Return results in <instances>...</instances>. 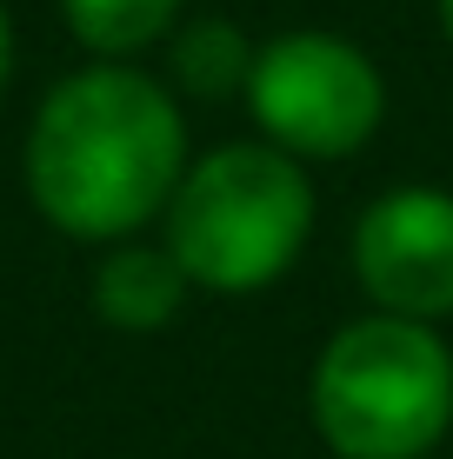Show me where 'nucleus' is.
<instances>
[{
	"instance_id": "6e6552de",
	"label": "nucleus",
	"mask_w": 453,
	"mask_h": 459,
	"mask_svg": "<svg viewBox=\"0 0 453 459\" xmlns=\"http://www.w3.org/2000/svg\"><path fill=\"white\" fill-rule=\"evenodd\" d=\"M187 0H60L67 34L87 47V60H140L147 47H167Z\"/></svg>"
},
{
	"instance_id": "1a4fd4ad",
	"label": "nucleus",
	"mask_w": 453,
	"mask_h": 459,
	"mask_svg": "<svg viewBox=\"0 0 453 459\" xmlns=\"http://www.w3.org/2000/svg\"><path fill=\"white\" fill-rule=\"evenodd\" d=\"M7 81H13V13L0 0V100H7Z\"/></svg>"
},
{
	"instance_id": "423d86ee",
	"label": "nucleus",
	"mask_w": 453,
	"mask_h": 459,
	"mask_svg": "<svg viewBox=\"0 0 453 459\" xmlns=\"http://www.w3.org/2000/svg\"><path fill=\"white\" fill-rule=\"evenodd\" d=\"M87 299H93V320L114 326V333H161L194 299V280L180 273V260L161 240H120L93 260Z\"/></svg>"
},
{
	"instance_id": "20e7f679",
	"label": "nucleus",
	"mask_w": 453,
	"mask_h": 459,
	"mask_svg": "<svg viewBox=\"0 0 453 459\" xmlns=\"http://www.w3.org/2000/svg\"><path fill=\"white\" fill-rule=\"evenodd\" d=\"M247 114L260 140L293 153L301 167L353 160L387 120V74L361 40L334 27H287L260 40L254 81H247Z\"/></svg>"
},
{
	"instance_id": "9d476101",
	"label": "nucleus",
	"mask_w": 453,
	"mask_h": 459,
	"mask_svg": "<svg viewBox=\"0 0 453 459\" xmlns=\"http://www.w3.org/2000/svg\"><path fill=\"white\" fill-rule=\"evenodd\" d=\"M433 21H440V40L453 47V0H433Z\"/></svg>"
},
{
	"instance_id": "39448f33",
	"label": "nucleus",
	"mask_w": 453,
	"mask_h": 459,
	"mask_svg": "<svg viewBox=\"0 0 453 459\" xmlns=\"http://www.w3.org/2000/svg\"><path fill=\"white\" fill-rule=\"evenodd\" d=\"M353 287L373 313L440 326L453 320V186H387L347 233Z\"/></svg>"
},
{
	"instance_id": "0eeeda50",
	"label": "nucleus",
	"mask_w": 453,
	"mask_h": 459,
	"mask_svg": "<svg viewBox=\"0 0 453 459\" xmlns=\"http://www.w3.org/2000/svg\"><path fill=\"white\" fill-rule=\"evenodd\" d=\"M254 54H260V40L240 21H227V13L180 21L174 40H167V87L200 107H227V100L240 107L247 81H254Z\"/></svg>"
},
{
	"instance_id": "f03ea898",
	"label": "nucleus",
	"mask_w": 453,
	"mask_h": 459,
	"mask_svg": "<svg viewBox=\"0 0 453 459\" xmlns=\"http://www.w3.org/2000/svg\"><path fill=\"white\" fill-rule=\"evenodd\" d=\"M314 173L267 140H221L194 153L161 213V247L180 260L194 293H267L314 240Z\"/></svg>"
},
{
	"instance_id": "f257e3e1",
	"label": "nucleus",
	"mask_w": 453,
	"mask_h": 459,
	"mask_svg": "<svg viewBox=\"0 0 453 459\" xmlns=\"http://www.w3.org/2000/svg\"><path fill=\"white\" fill-rule=\"evenodd\" d=\"M187 147V100L140 60H87L40 93L21 140V186L67 240L120 247L167 213Z\"/></svg>"
},
{
	"instance_id": "7ed1b4c3",
	"label": "nucleus",
	"mask_w": 453,
	"mask_h": 459,
	"mask_svg": "<svg viewBox=\"0 0 453 459\" xmlns=\"http://www.w3.org/2000/svg\"><path fill=\"white\" fill-rule=\"evenodd\" d=\"M307 420L334 459H427L453 433V346L440 326L361 313L307 373Z\"/></svg>"
}]
</instances>
